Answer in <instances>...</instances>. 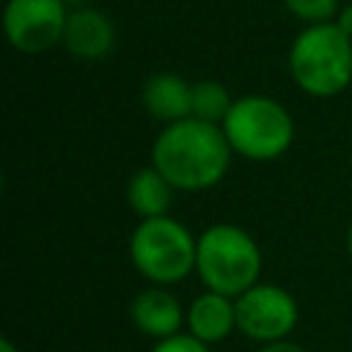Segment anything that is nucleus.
Returning a JSON list of instances; mask_svg holds the SVG:
<instances>
[{
  "mask_svg": "<svg viewBox=\"0 0 352 352\" xmlns=\"http://www.w3.org/2000/svg\"><path fill=\"white\" fill-rule=\"evenodd\" d=\"M231 154L223 126L195 116L165 124L151 146V162L179 192H201L220 184Z\"/></svg>",
  "mask_w": 352,
  "mask_h": 352,
  "instance_id": "nucleus-1",
  "label": "nucleus"
},
{
  "mask_svg": "<svg viewBox=\"0 0 352 352\" xmlns=\"http://www.w3.org/2000/svg\"><path fill=\"white\" fill-rule=\"evenodd\" d=\"M294 85L316 99H330L352 82V38L336 22L305 25L289 47Z\"/></svg>",
  "mask_w": 352,
  "mask_h": 352,
  "instance_id": "nucleus-2",
  "label": "nucleus"
},
{
  "mask_svg": "<svg viewBox=\"0 0 352 352\" xmlns=\"http://www.w3.org/2000/svg\"><path fill=\"white\" fill-rule=\"evenodd\" d=\"M264 256L258 242L234 223H214L198 236L195 275L212 292L239 297L245 289L258 283Z\"/></svg>",
  "mask_w": 352,
  "mask_h": 352,
  "instance_id": "nucleus-3",
  "label": "nucleus"
},
{
  "mask_svg": "<svg viewBox=\"0 0 352 352\" xmlns=\"http://www.w3.org/2000/svg\"><path fill=\"white\" fill-rule=\"evenodd\" d=\"M198 256V236L173 220L170 214L146 217L135 226L129 236V258L132 267L157 286L182 283L187 275L195 272Z\"/></svg>",
  "mask_w": 352,
  "mask_h": 352,
  "instance_id": "nucleus-4",
  "label": "nucleus"
},
{
  "mask_svg": "<svg viewBox=\"0 0 352 352\" xmlns=\"http://www.w3.org/2000/svg\"><path fill=\"white\" fill-rule=\"evenodd\" d=\"M223 132L234 154L253 162H270L289 151L294 140V118L278 99L245 94L234 99Z\"/></svg>",
  "mask_w": 352,
  "mask_h": 352,
  "instance_id": "nucleus-5",
  "label": "nucleus"
},
{
  "mask_svg": "<svg viewBox=\"0 0 352 352\" xmlns=\"http://www.w3.org/2000/svg\"><path fill=\"white\" fill-rule=\"evenodd\" d=\"M300 322V305L292 292L278 283H253L236 297V330L256 341H280L294 333Z\"/></svg>",
  "mask_w": 352,
  "mask_h": 352,
  "instance_id": "nucleus-6",
  "label": "nucleus"
},
{
  "mask_svg": "<svg viewBox=\"0 0 352 352\" xmlns=\"http://www.w3.org/2000/svg\"><path fill=\"white\" fill-rule=\"evenodd\" d=\"M69 6L63 0H8L3 30L8 44L22 55H41L63 41Z\"/></svg>",
  "mask_w": 352,
  "mask_h": 352,
  "instance_id": "nucleus-7",
  "label": "nucleus"
},
{
  "mask_svg": "<svg viewBox=\"0 0 352 352\" xmlns=\"http://www.w3.org/2000/svg\"><path fill=\"white\" fill-rule=\"evenodd\" d=\"M60 44L77 60H102L116 47V25L104 11H99L94 6L69 8V19H66Z\"/></svg>",
  "mask_w": 352,
  "mask_h": 352,
  "instance_id": "nucleus-8",
  "label": "nucleus"
},
{
  "mask_svg": "<svg viewBox=\"0 0 352 352\" xmlns=\"http://www.w3.org/2000/svg\"><path fill=\"white\" fill-rule=\"evenodd\" d=\"M129 319L143 336L162 341V338L182 333V324L187 319V308H182V302L176 300V294L168 292V286L151 283L148 289L138 292V297L132 300Z\"/></svg>",
  "mask_w": 352,
  "mask_h": 352,
  "instance_id": "nucleus-9",
  "label": "nucleus"
},
{
  "mask_svg": "<svg viewBox=\"0 0 352 352\" xmlns=\"http://www.w3.org/2000/svg\"><path fill=\"white\" fill-rule=\"evenodd\" d=\"M184 327L190 336H195L209 346L226 341L236 330V297H228L212 289L201 292L187 305Z\"/></svg>",
  "mask_w": 352,
  "mask_h": 352,
  "instance_id": "nucleus-10",
  "label": "nucleus"
},
{
  "mask_svg": "<svg viewBox=\"0 0 352 352\" xmlns=\"http://www.w3.org/2000/svg\"><path fill=\"white\" fill-rule=\"evenodd\" d=\"M140 102L146 113L162 124H173L192 116V82L176 72H157L143 82Z\"/></svg>",
  "mask_w": 352,
  "mask_h": 352,
  "instance_id": "nucleus-11",
  "label": "nucleus"
},
{
  "mask_svg": "<svg viewBox=\"0 0 352 352\" xmlns=\"http://www.w3.org/2000/svg\"><path fill=\"white\" fill-rule=\"evenodd\" d=\"M173 192H179V190L168 182V176L154 162L135 170L126 182V204L140 220L168 214V209L173 204Z\"/></svg>",
  "mask_w": 352,
  "mask_h": 352,
  "instance_id": "nucleus-12",
  "label": "nucleus"
},
{
  "mask_svg": "<svg viewBox=\"0 0 352 352\" xmlns=\"http://www.w3.org/2000/svg\"><path fill=\"white\" fill-rule=\"evenodd\" d=\"M231 104H234V96L228 94V88L223 82H217V80L192 82V116L195 118L223 126Z\"/></svg>",
  "mask_w": 352,
  "mask_h": 352,
  "instance_id": "nucleus-13",
  "label": "nucleus"
},
{
  "mask_svg": "<svg viewBox=\"0 0 352 352\" xmlns=\"http://www.w3.org/2000/svg\"><path fill=\"white\" fill-rule=\"evenodd\" d=\"M286 11L297 16L305 25H319V22H333L338 14V0H283Z\"/></svg>",
  "mask_w": 352,
  "mask_h": 352,
  "instance_id": "nucleus-14",
  "label": "nucleus"
},
{
  "mask_svg": "<svg viewBox=\"0 0 352 352\" xmlns=\"http://www.w3.org/2000/svg\"><path fill=\"white\" fill-rule=\"evenodd\" d=\"M148 352H212L209 344L198 341L195 336L190 333H176L170 338H162V341H154V346Z\"/></svg>",
  "mask_w": 352,
  "mask_h": 352,
  "instance_id": "nucleus-15",
  "label": "nucleus"
},
{
  "mask_svg": "<svg viewBox=\"0 0 352 352\" xmlns=\"http://www.w3.org/2000/svg\"><path fill=\"white\" fill-rule=\"evenodd\" d=\"M256 352H308L302 344L292 341V338H280V341H267V344H258Z\"/></svg>",
  "mask_w": 352,
  "mask_h": 352,
  "instance_id": "nucleus-16",
  "label": "nucleus"
},
{
  "mask_svg": "<svg viewBox=\"0 0 352 352\" xmlns=\"http://www.w3.org/2000/svg\"><path fill=\"white\" fill-rule=\"evenodd\" d=\"M349 38H352V3H346V6H341L338 8V14H336V19H333Z\"/></svg>",
  "mask_w": 352,
  "mask_h": 352,
  "instance_id": "nucleus-17",
  "label": "nucleus"
},
{
  "mask_svg": "<svg viewBox=\"0 0 352 352\" xmlns=\"http://www.w3.org/2000/svg\"><path fill=\"white\" fill-rule=\"evenodd\" d=\"M0 352H19L11 338H0Z\"/></svg>",
  "mask_w": 352,
  "mask_h": 352,
  "instance_id": "nucleus-18",
  "label": "nucleus"
},
{
  "mask_svg": "<svg viewBox=\"0 0 352 352\" xmlns=\"http://www.w3.org/2000/svg\"><path fill=\"white\" fill-rule=\"evenodd\" d=\"M346 253H349V258H352V226L346 228Z\"/></svg>",
  "mask_w": 352,
  "mask_h": 352,
  "instance_id": "nucleus-19",
  "label": "nucleus"
},
{
  "mask_svg": "<svg viewBox=\"0 0 352 352\" xmlns=\"http://www.w3.org/2000/svg\"><path fill=\"white\" fill-rule=\"evenodd\" d=\"M66 6H72V8H77V6H85V0H63Z\"/></svg>",
  "mask_w": 352,
  "mask_h": 352,
  "instance_id": "nucleus-20",
  "label": "nucleus"
}]
</instances>
